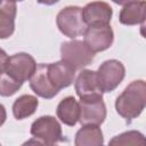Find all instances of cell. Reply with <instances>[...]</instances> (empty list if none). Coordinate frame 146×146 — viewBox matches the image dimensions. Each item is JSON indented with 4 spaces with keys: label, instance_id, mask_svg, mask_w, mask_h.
I'll list each match as a JSON object with an SVG mask.
<instances>
[{
    "label": "cell",
    "instance_id": "19",
    "mask_svg": "<svg viewBox=\"0 0 146 146\" xmlns=\"http://www.w3.org/2000/svg\"><path fill=\"white\" fill-rule=\"evenodd\" d=\"M22 86V82L11 78L9 74L6 73V71L0 72V96L10 97L14 94H16Z\"/></svg>",
    "mask_w": 146,
    "mask_h": 146
},
{
    "label": "cell",
    "instance_id": "22",
    "mask_svg": "<svg viewBox=\"0 0 146 146\" xmlns=\"http://www.w3.org/2000/svg\"><path fill=\"white\" fill-rule=\"evenodd\" d=\"M38 3L40 5H46V6H52L55 3H57L59 0H36Z\"/></svg>",
    "mask_w": 146,
    "mask_h": 146
},
{
    "label": "cell",
    "instance_id": "6",
    "mask_svg": "<svg viewBox=\"0 0 146 146\" xmlns=\"http://www.w3.org/2000/svg\"><path fill=\"white\" fill-rule=\"evenodd\" d=\"M83 36V42L94 54L107 50L114 41V32L110 24L88 25Z\"/></svg>",
    "mask_w": 146,
    "mask_h": 146
},
{
    "label": "cell",
    "instance_id": "2",
    "mask_svg": "<svg viewBox=\"0 0 146 146\" xmlns=\"http://www.w3.org/2000/svg\"><path fill=\"white\" fill-rule=\"evenodd\" d=\"M30 132L39 144L55 145L64 141L62 127L57 119L51 115H42L33 121Z\"/></svg>",
    "mask_w": 146,
    "mask_h": 146
},
{
    "label": "cell",
    "instance_id": "17",
    "mask_svg": "<svg viewBox=\"0 0 146 146\" xmlns=\"http://www.w3.org/2000/svg\"><path fill=\"white\" fill-rule=\"evenodd\" d=\"M39 106V100L33 95H22L13 104V114L15 119L23 120L33 115Z\"/></svg>",
    "mask_w": 146,
    "mask_h": 146
},
{
    "label": "cell",
    "instance_id": "20",
    "mask_svg": "<svg viewBox=\"0 0 146 146\" xmlns=\"http://www.w3.org/2000/svg\"><path fill=\"white\" fill-rule=\"evenodd\" d=\"M8 58H9V56L7 55V52L2 48H0V72L5 71L7 62H8Z\"/></svg>",
    "mask_w": 146,
    "mask_h": 146
},
{
    "label": "cell",
    "instance_id": "4",
    "mask_svg": "<svg viewBox=\"0 0 146 146\" xmlns=\"http://www.w3.org/2000/svg\"><path fill=\"white\" fill-rule=\"evenodd\" d=\"M58 30L71 39L82 35L87 29V24L82 17V8L79 6H67L63 8L56 16Z\"/></svg>",
    "mask_w": 146,
    "mask_h": 146
},
{
    "label": "cell",
    "instance_id": "13",
    "mask_svg": "<svg viewBox=\"0 0 146 146\" xmlns=\"http://www.w3.org/2000/svg\"><path fill=\"white\" fill-rule=\"evenodd\" d=\"M56 114L62 123L68 127H74L79 122L80 116V106L78 100L73 96L63 98L57 105Z\"/></svg>",
    "mask_w": 146,
    "mask_h": 146
},
{
    "label": "cell",
    "instance_id": "25",
    "mask_svg": "<svg viewBox=\"0 0 146 146\" xmlns=\"http://www.w3.org/2000/svg\"><path fill=\"white\" fill-rule=\"evenodd\" d=\"M3 1H5V0H0V5H1V3L3 2Z\"/></svg>",
    "mask_w": 146,
    "mask_h": 146
},
{
    "label": "cell",
    "instance_id": "9",
    "mask_svg": "<svg viewBox=\"0 0 146 146\" xmlns=\"http://www.w3.org/2000/svg\"><path fill=\"white\" fill-rule=\"evenodd\" d=\"M75 92L80 99L103 97V91L97 80V73L92 70L82 68L74 82Z\"/></svg>",
    "mask_w": 146,
    "mask_h": 146
},
{
    "label": "cell",
    "instance_id": "10",
    "mask_svg": "<svg viewBox=\"0 0 146 146\" xmlns=\"http://www.w3.org/2000/svg\"><path fill=\"white\" fill-rule=\"evenodd\" d=\"M47 75L52 87L60 91L74 82L75 70L60 59L58 62L47 64Z\"/></svg>",
    "mask_w": 146,
    "mask_h": 146
},
{
    "label": "cell",
    "instance_id": "7",
    "mask_svg": "<svg viewBox=\"0 0 146 146\" xmlns=\"http://www.w3.org/2000/svg\"><path fill=\"white\" fill-rule=\"evenodd\" d=\"M36 68L35 59L27 52H17L8 58L6 65V73L15 80L24 83L30 80Z\"/></svg>",
    "mask_w": 146,
    "mask_h": 146
},
{
    "label": "cell",
    "instance_id": "21",
    "mask_svg": "<svg viewBox=\"0 0 146 146\" xmlns=\"http://www.w3.org/2000/svg\"><path fill=\"white\" fill-rule=\"evenodd\" d=\"M6 119H7V112H6V107L0 104V127L6 122Z\"/></svg>",
    "mask_w": 146,
    "mask_h": 146
},
{
    "label": "cell",
    "instance_id": "12",
    "mask_svg": "<svg viewBox=\"0 0 146 146\" xmlns=\"http://www.w3.org/2000/svg\"><path fill=\"white\" fill-rule=\"evenodd\" d=\"M113 16L112 7L104 1H92L82 8V17L88 25L110 24Z\"/></svg>",
    "mask_w": 146,
    "mask_h": 146
},
{
    "label": "cell",
    "instance_id": "3",
    "mask_svg": "<svg viewBox=\"0 0 146 146\" xmlns=\"http://www.w3.org/2000/svg\"><path fill=\"white\" fill-rule=\"evenodd\" d=\"M60 58L75 71L82 70L92 63L95 54L81 40L64 41L60 44Z\"/></svg>",
    "mask_w": 146,
    "mask_h": 146
},
{
    "label": "cell",
    "instance_id": "23",
    "mask_svg": "<svg viewBox=\"0 0 146 146\" xmlns=\"http://www.w3.org/2000/svg\"><path fill=\"white\" fill-rule=\"evenodd\" d=\"M114 3L116 5H120V6H125L130 2H133V1H138V0H112Z\"/></svg>",
    "mask_w": 146,
    "mask_h": 146
},
{
    "label": "cell",
    "instance_id": "14",
    "mask_svg": "<svg viewBox=\"0 0 146 146\" xmlns=\"http://www.w3.org/2000/svg\"><path fill=\"white\" fill-rule=\"evenodd\" d=\"M145 0H138L130 2L121 9L119 14V21L123 25H138L144 26L145 22Z\"/></svg>",
    "mask_w": 146,
    "mask_h": 146
},
{
    "label": "cell",
    "instance_id": "24",
    "mask_svg": "<svg viewBox=\"0 0 146 146\" xmlns=\"http://www.w3.org/2000/svg\"><path fill=\"white\" fill-rule=\"evenodd\" d=\"M8 1H11V2H17V1H23V0H8Z\"/></svg>",
    "mask_w": 146,
    "mask_h": 146
},
{
    "label": "cell",
    "instance_id": "16",
    "mask_svg": "<svg viewBox=\"0 0 146 146\" xmlns=\"http://www.w3.org/2000/svg\"><path fill=\"white\" fill-rule=\"evenodd\" d=\"M102 144H104V137L99 125L86 124L82 125L75 133V146H98Z\"/></svg>",
    "mask_w": 146,
    "mask_h": 146
},
{
    "label": "cell",
    "instance_id": "5",
    "mask_svg": "<svg viewBox=\"0 0 146 146\" xmlns=\"http://www.w3.org/2000/svg\"><path fill=\"white\" fill-rule=\"evenodd\" d=\"M97 80L103 92H112L123 81L125 67L117 59H107L97 70Z\"/></svg>",
    "mask_w": 146,
    "mask_h": 146
},
{
    "label": "cell",
    "instance_id": "11",
    "mask_svg": "<svg viewBox=\"0 0 146 146\" xmlns=\"http://www.w3.org/2000/svg\"><path fill=\"white\" fill-rule=\"evenodd\" d=\"M30 88L36 96L44 99H51L59 92L50 83L47 75V64L44 63L36 64V68L30 78Z\"/></svg>",
    "mask_w": 146,
    "mask_h": 146
},
{
    "label": "cell",
    "instance_id": "8",
    "mask_svg": "<svg viewBox=\"0 0 146 146\" xmlns=\"http://www.w3.org/2000/svg\"><path fill=\"white\" fill-rule=\"evenodd\" d=\"M80 116L79 122L81 125L96 124L100 125L106 119V106L103 97L80 99Z\"/></svg>",
    "mask_w": 146,
    "mask_h": 146
},
{
    "label": "cell",
    "instance_id": "15",
    "mask_svg": "<svg viewBox=\"0 0 146 146\" xmlns=\"http://www.w3.org/2000/svg\"><path fill=\"white\" fill-rule=\"evenodd\" d=\"M16 14L15 2L5 0L0 5V39H8L14 34Z\"/></svg>",
    "mask_w": 146,
    "mask_h": 146
},
{
    "label": "cell",
    "instance_id": "1",
    "mask_svg": "<svg viewBox=\"0 0 146 146\" xmlns=\"http://www.w3.org/2000/svg\"><path fill=\"white\" fill-rule=\"evenodd\" d=\"M146 105V83L144 80L130 82L115 100V110L120 116L131 122L138 117Z\"/></svg>",
    "mask_w": 146,
    "mask_h": 146
},
{
    "label": "cell",
    "instance_id": "18",
    "mask_svg": "<svg viewBox=\"0 0 146 146\" xmlns=\"http://www.w3.org/2000/svg\"><path fill=\"white\" fill-rule=\"evenodd\" d=\"M111 145H144L145 137L140 131L130 130L122 132L110 140Z\"/></svg>",
    "mask_w": 146,
    "mask_h": 146
}]
</instances>
